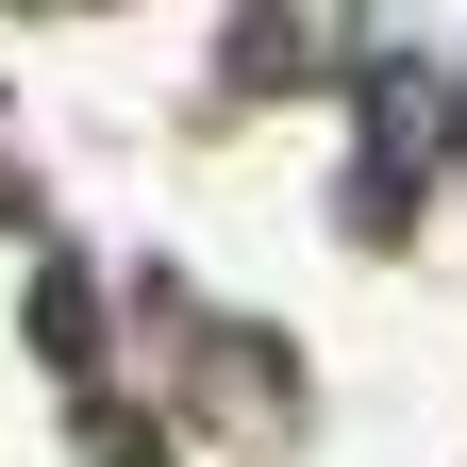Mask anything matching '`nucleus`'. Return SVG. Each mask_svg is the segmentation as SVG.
<instances>
[{
	"label": "nucleus",
	"instance_id": "nucleus-1",
	"mask_svg": "<svg viewBox=\"0 0 467 467\" xmlns=\"http://www.w3.org/2000/svg\"><path fill=\"white\" fill-rule=\"evenodd\" d=\"M451 117H467V84H451Z\"/></svg>",
	"mask_w": 467,
	"mask_h": 467
}]
</instances>
